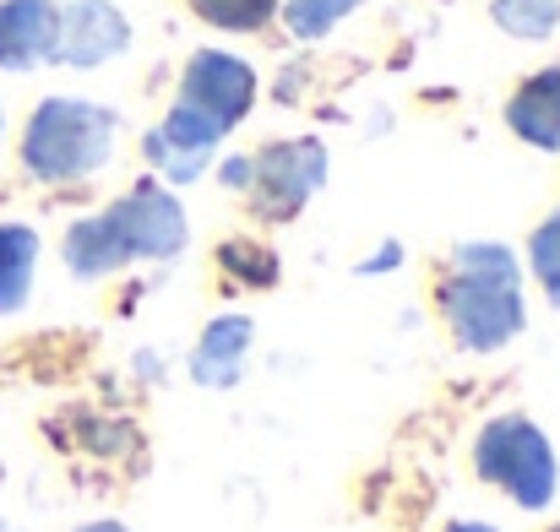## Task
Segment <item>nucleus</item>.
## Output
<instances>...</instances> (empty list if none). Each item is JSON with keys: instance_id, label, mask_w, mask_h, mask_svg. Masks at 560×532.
Instances as JSON below:
<instances>
[{"instance_id": "13", "label": "nucleus", "mask_w": 560, "mask_h": 532, "mask_svg": "<svg viewBox=\"0 0 560 532\" xmlns=\"http://www.w3.org/2000/svg\"><path fill=\"white\" fill-rule=\"evenodd\" d=\"M490 16H495V27H506L512 38L539 44V38H556L560 0H490Z\"/></svg>"}, {"instance_id": "9", "label": "nucleus", "mask_w": 560, "mask_h": 532, "mask_svg": "<svg viewBox=\"0 0 560 532\" xmlns=\"http://www.w3.org/2000/svg\"><path fill=\"white\" fill-rule=\"evenodd\" d=\"M60 5L55 0H0V71H33L55 60Z\"/></svg>"}, {"instance_id": "16", "label": "nucleus", "mask_w": 560, "mask_h": 532, "mask_svg": "<svg viewBox=\"0 0 560 532\" xmlns=\"http://www.w3.org/2000/svg\"><path fill=\"white\" fill-rule=\"evenodd\" d=\"M528 267H534L545 299L560 310V212H550V217L534 228V239H528Z\"/></svg>"}, {"instance_id": "4", "label": "nucleus", "mask_w": 560, "mask_h": 532, "mask_svg": "<svg viewBox=\"0 0 560 532\" xmlns=\"http://www.w3.org/2000/svg\"><path fill=\"white\" fill-rule=\"evenodd\" d=\"M327 179V147L316 137H294V142H272L250 158V206L267 223H289L300 217V206L322 190Z\"/></svg>"}, {"instance_id": "2", "label": "nucleus", "mask_w": 560, "mask_h": 532, "mask_svg": "<svg viewBox=\"0 0 560 532\" xmlns=\"http://www.w3.org/2000/svg\"><path fill=\"white\" fill-rule=\"evenodd\" d=\"M120 147V115L93 98H44L22 131V169L44 185L98 175Z\"/></svg>"}, {"instance_id": "10", "label": "nucleus", "mask_w": 560, "mask_h": 532, "mask_svg": "<svg viewBox=\"0 0 560 532\" xmlns=\"http://www.w3.org/2000/svg\"><path fill=\"white\" fill-rule=\"evenodd\" d=\"M506 126L539 147V153H560V66L534 71L512 98H506Z\"/></svg>"}, {"instance_id": "8", "label": "nucleus", "mask_w": 560, "mask_h": 532, "mask_svg": "<svg viewBox=\"0 0 560 532\" xmlns=\"http://www.w3.org/2000/svg\"><path fill=\"white\" fill-rule=\"evenodd\" d=\"M223 137H229V131H218L207 115H196L186 104H170L164 126L148 131V164L164 179H175V185H190V179H201V169L212 164V153H218Z\"/></svg>"}, {"instance_id": "19", "label": "nucleus", "mask_w": 560, "mask_h": 532, "mask_svg": "<svg viewBox=\"0 0 560 532\" xmlns=\"http://www.w3.org/2000/svg\"><path fill=\"white\" fill-rule=\"evenodd\" d=\"M397 261H402V250H397V245H386V250H381L375 261H365L360 272H386V267H397Z\"/></svg>"}, {"instance_id": "15", "label": "nucleus", "mask_w": 560, "mask_h": 532, "mask_svg": "<svg viewBox=\"0 0 560 532\" xmlns=\"http://www.w3.org/2000/svg\"><path fill=\"white\" fill-rule=\"evenodd\" d=\"M365 0H278V11H283V22H289V33L294 38H327L343 16H354Z\"/></svg>"}, {"instance_id": "5", "label": "nucleus", "mask_w": 560, "mask_h": 532, "mask_svg": "<svg viewBox=\"0 0 560 532\" xmlns=\"http://www.w3.org/2000/svg\"><path fill=\"white\" fill-rule=\"evenodd\" d=\"M98 217L109 223V234H115L126 267H131V261H170V256L186 250V239H190L186 206H180L170 190H159V185L126 190V196L109 201Z\"/></svg>"}, {"instance_id": "20", "label": "nucleus", "mask_w": 560, "mask_h": 532, "mask_svg": "<svg viewBox=\"0 0 560 532\" xmlns=\"http://www.w3.org/2000/svg\"><path fill=\"white\" fill-rule=\"evenodd\" d=\"M446 532H495V528H490V522H452Z\"/></svg>"}, {"instance_id": "22", "label": "nucleus", "mask_w": 560, "mask_h": 532, "mask_svg": "<svg viewBox=\"0 0 560 532\" xmlns=\"http://www.w3.org/2000/svg\"><path fill=\"white\" fill-rule=\"evenodd\" d=\"M0 532H16V528H5V522H0Z\"/></svg>"}, {"instance_id": "23", "label": "nucleus", "mask_w": 560, "mask_h": 532, "mask_svg": "<svg viewBox=\"0 0 560 532\" xmlns=\"http://www.w3.org/2000/svg\"><path fill=\"white\" fill-rule=\"evenodd\" d=\"M0 131H5V115H0Z\"/></svg>"}, {"instance_id": "21", "label": "nucleus", "mask_w": 560, "mask_h": 532, "mask_svg": "<svg viewBox=\"0 0 560 532\" xmlns=\"http://www.w3.org/2000/svg\"><path fill=\"white\" fill-rule=\"evenodd\" d=\"M77 532H126L120 522H93V528H77Z\"/></svg>"}, {"instance_id": "1", "label": "nucleus", "mask_w": 560, "mask_h": 532, "mask_svg": "<svg viewBox=\"0 0 560 532\" xmlns=\"http://www.w3.org/2000/svg\"><path fill=\"white\" fill-rule=\"evenodd\" d=\"M435 299H441V321H446L452 343L468 354H495L512 338H523V327H528L517 256L495 239L457 245Z\"/></svg>"}, {"instance_id": "3", "label": "nucleus", "mask_w": 560, "mask_h": 532, "mask_svg": "<svg viewBox=\"0 0 560 532\" xmlns=\"http://www.w3.org/2000/svg\"><path fill=\"white\" fill-rule=\"evenodd\" d=\"M474 468H479L485 484L506 489L523 511H539V506L556 500V478H560L556 446H550V435H545L534 418H523V413H501V418H490V424L479 429V440H474Z\"/></svg>"}, {"instance_id": "6", "label": "nucleus", "mask_w": 560, "mask_h": 532, "mask_svg": "<svg viewBox=\"0 0 560 532\" xmlns=\"http://www.w3.org/2000/svg\"><path fill=\"white\" fill-rule=\"evenodd\" d=\"M196 115H207L218 131H234L250 109H256V71L229 55V49H196L180 71V98Z\"/></svg>"}, {"instance_id": "24", "label": "nucleus", "mask_w": 560, "mask_h": 532, "mask_svg": "<svg viewBox=\"0 0 560 532\" xmlns=\"http://www.w3.org/2000/svg\"><path fill=\"white\" fill-rule=\"evenodd\" d=\"M556 532H560V528H556Z\"/></svg>"}, {"instance_id": "14", "label": "nucleus", "mask_w": 560, "mask_h": 532, "mask_svg": "<svg viewBox=\"0 0 560 532\" xmlns=\"http://www.w3.org/2000/svg\"><path fill=\"white\" fill-rule=\"evenodd\" d=\"M186 5L207 27H223V33H261L278 16V0H186Z\"/></svg>"}, {"instance_id": "18", "label": "nucleus", "mask_w": 560, "mask_h": 532, "mask_svg": "<svg viewBox=\"0 0 560 532\" xmlns=\"http://www.w3.org/2000/svg\"><path fill=\"white\" fill-rule=\"evenodd\" d=\"M223 185H229V190H245V185H250V158H229V164H223Z\"/></svg>"}, {"instance_id": "12", "label": "nucleus", "mask_w": 560, "mask_h": 532, "mask_svg": "<svg viewBox=\"0 0 560 532\" xmlns=\"http://www.w3.org/2000/svg\"><path fill=\"white\" fill-rule=\"evenodd\" d=\"M33 267H38V234L27 223H0V316L27 305Z\"/></svg>"}, {"instance_id": "7", "label": "nucleus", "mask_w": 560, "mask_h": 532, "mask_svg": "<svg viewBox=\"0 0 560 532\" xmlns=\"http://www.w3.org/2000/svg\"><path fill=\"white\" fill-rule=\"evenodd\" d=\"M131 49V22L115 0H71L55 33V66H104Z\"/></svg>"}, {"instance_id": "17", "label": "nucleus", "mask_w": 560, "mask_h": 532, "mask_svg": "<svg viewBox=\"0 0 560 532\" xmlns=\"http://www.w3.org/2000/svg\"><path fill=\"white\" fill-rule=\"evenodd\" d=\"M218 261H223V272H234L240 283H256V288H272V283H278V256H272L267 245H256V239H229V245L218 250Z\"/></svg>"}, {"instance_id": "11", "label": "nucleus", "mask_w": 560, "mask_h": 532, "mask_svg": "<svg viewBox=\"0 0 560 532\" xmlns=\"http://www.w3.org/2000/svg\"><path fill=\"white\" fill-rule=\"evenodd\" d=\"M250 338H256L250 316H218V321H207V332H201V343L190 354L196 386H212V391L234 386L240 369H245V354H250Z\"/></svg>"}]
</instances>
